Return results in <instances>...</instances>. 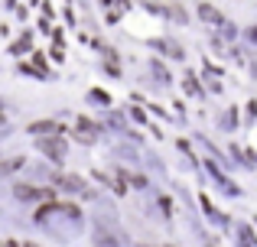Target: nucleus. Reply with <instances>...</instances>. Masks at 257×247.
Segmentation results:
<instances>
[{
    "label": "nucleus",
    "instance_id": "f257e3e1",
    "mask_svg": "<svg viewBox=\"0 0 257 247\" xmlns=\"http://www.w3.org/2000/svg\"><path fill=\"white\" fill-rule=\"evenodd\" d=\"M56 185H62L65 192H78V195L91 198V192H88V185H85V182H82L78 176H56Z\"/></svg>",
    "mask_w": 257,
    "mask_h": 247
},
{
    "label": "nucleus",
    "instance_id": "f03ea898",
    "mask_svg": "<svg viewBox=\"0 0 257 247\" xmlns=\"http://www.w3.org/2000/svg\"><path fill=\"white\" fill-rule=\"evenodd\" d=\"M39 150H43L49 159H56V163H62V159H65V143L59 137L56 140H39Z\"/></svg>",
    "mask_w": 257,
    "mask_h": 247
},
{
    "label": "nucleus",
    "instance_id": "7ed1b4c3",
    "mask_svg": "<svg viewBox=\"0 0 257 247\" xmlns=\"http://www.w3.org/2000/svg\"><path fill=\"white\" fill-rule=\"evenodd\" d=\"M13 195H17L20 202H39V198H49L52 192H46V189H33V185H17V189H13Z\"/></svg>",
    "mask_w": 257,
    "mask_h": 247
},
{
    "label": "nucleus",
    "instance_id": "20e7f679",
    "mask_svg": "<svg viewBox=\"0 0 257 247\" xmlns=\"http://www.w3.org/2000/svg\"><path fill=\"white\" fill-rule=\"evenodd\" d=\"M75 137L82 140V143H94L98 130H94V124L88 121V117H78V124H75Z\"/></svg>",
    "mask_w": 257,
    "mask_h": 247
},
{
    "label": "nucleus",
    "instance_id": "39448f33",
    "mask_svg": "<svg viewBox=\"0 0 257 247\" xmlns=\"http://www.w3.org/2000/svg\"><path fill=\"white\" fill-rule=\"evenodd\" d=\"M199 17L205 20V23H212V26H225V23H228V20L221 17V13L215 10L212 4H199Z\"/></svg>",
    "mask_w": 257,
    "mask_h": 247
},
{
    "label": "nucleus",
    "instance_id": "423d86ee",
    "mask_svg": "<svg viewBox=\"0 0 257 247\" xmlns=\"http://www.w3.org/2000/svg\"><path fill=\"white\" fill-rule=\"evenodd\" d=\"M26 130L36 133V137H43V133H59V124H56V121H36V124L26 127Z\"/></svg>",
    "mask_w": 257,
    "mask_h": 247
},
{
    "label": "nucleus",
    "instance_id": "0eeeda50",
    "mask_svg": "<svg viewBox=\"0 0 257 247\" xmlns=\"http://www.w3.org/2000/svg\"><path fill=\"white\" fill-rule=\"evenodd\" d=\"M182 88H186L192 98H202V88H199V82H195L192 75H182Z\"/></svg>",
    "mask_w": 257,
    "mask_h": 247
},
{
    "label": "nucleus",
    "instance_id": "6e6552de",
    "mask_svg": "<svg viewBox=\"0 0 257 247\" xmlns=\"http://www.w3.org/2000/svg\"><path fill=\"white\" fill-rule=\"evenodd\" d=\"M88 98H91L94 104H101V108H107V104H111V98H107L104 91H98V88H94V91H91V95H88Z\"/></svg>",
    "mask_w": 257,
    "mask_h": 247
},
{
    "label": "nucleus",
    "instance_id": "1a4fd4ad",
    "mask_svg": "<svg viewBox=\"0 0 257 247\" xmlns=\"http://www.w3.org/2000/svg\"><path fill=\"white\" fill-rule=\"evenodd\" d=\"M160 49H163L166 56H173V59H182V49H179V46H173V43H160Z\"/></svg>",
    "mask_w": 257,
    "mask_h": 247
},
{
    "label": "nucleus",
    "instance_id": "9d476101",
    "mask_svg": "<svg viewBox=\"0 0 257 247\" xmlns=\"http://www.w3.org/2000/svg\"><path fill=\"white\" fill-rule=\"evenodd\" d=\"M94 241H98L101 247H104V244H107V247H114V244H117V241H114L111 234H104V231H98V234H94Z\"/></svg>",
    "mask_w": 257,
    "mask_h": 247
},
{
    "label": "nucleus",
    "instance_id": "9b49d317",
    "mask_svg": "<svg viewBox=\"0 0 257 247\" xmlns=\"http://www.w3.org/2000/svg\"><path fill=\"white\" fill-rule=\"evenodd\" d=\"M26 49H30V36H23V39H20V43L13 46L10 52H17V56H20V52H26Z\"/></svg>",
    "mask_w": 257,
    "mask_h": 247
},
{
    "label": "nucleus",
    "instance_id": "f8f14e48",
    "mask_svg": "<svg viewBox=\"0 0 257 247\" xmlns=\"http://www.w3.org/2000/svg\"><path fill=\"white\" fill-rule=\"evenodd\" d=\"M160 208H163V215H173V202H170V198H160Z\"/></svg>",
    "mask_w": 257,
    "mask_h": 247
},
{
    "label": "nucleus",
    "instance_id": "ddd939ff",
    "mask_svg": "<svg viewBox=\"0 0 257 247\" xmlns=\"http://www.w3.org/2000/svg\"><path fill=\"white\" fill-rule=\"evenodd\" d=\"M20 163H23V159H10V163H4V172H13Z\"/></svg>",
    "mask_w": 257,
    "mask_h": 247
},
{
    "label": "nucleus",
    "instance_id": "4468645a",
    "mask_svg": "<svg viewBox=\"0 0 257 247\" xmlns=\"http://www.w3.org/2000/svg\"><path fill=\"white\" fill-rule=\"evenodd\" d=\"M251 39H254V43H257V26H254V30H251Z\"/></svg>",
    "mask_w": 257,
    "mask_h": 247
},
{
    "label": "nucleus",
    "instance_id": "2eb2a0df",
    "mask_svg": "<svg viewBox=\"0 0 257 247\" xmlns=\"http://www.w3.org/2000/svg\"><path fill=\"white\" fill-rule=\"evenodd\" d=\"M4 247H17V244H13V241H7V244H4Z\"/></svg>",
    "mask_w": 257,
    "mask_h": 247
},
{
    "label": "nucleus",
    "instance_id": "dca6fc26",
    "mask_svg": "<svg viewBox=\"0 0 257 247\" xmlns=\"http://www.w3.org/2000/svg\"><path fill=\"white\" fill-rule=\"evenodd\" d=\"M10 4H17V0H10Z\"/></svg>",
    "mask_w": 257,
    "mask_h": 247
}]
</instances>
